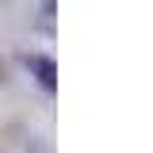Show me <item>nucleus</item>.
Here are the masks:
<instances>
[{"mask_svg": "<svg viewBox=\"0 0 153 153\" xmlns=\"http://www.w3.org/2000/svg\"><path fill=\"white\" fill-rule=\"evenodd\" d=\"M31 65H35L38 73V80H42V84H46V88H54V61H46V57H31Z\"/></svg>", "mask_w": 153, "mask_h": 153, "instance_id": "f257e3e1", "label": "nucleus"}]
</instances>
